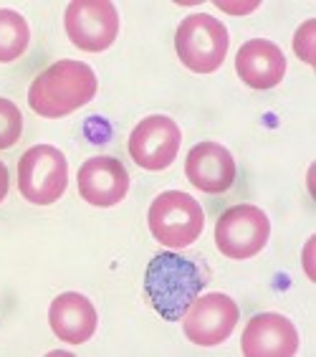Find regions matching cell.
Wrapping results in <instances>:
<instances>
[{
  "mask_svg": "<svg viewBox=\"0 0 316 357\" xmlns=\"http://www.w3.org/2000/svg\"><path fill=\"white\" fill-rule=\"evenodd\" d=\"M8 190H10V175H8L6 162L0 160V203L8 198Z\"/></svg>",
  "mask_w": 316,
  "mask_h": 357,
  "instance_id": "d6986e66",
  "label": "cell"
},
{
  "mask_svg": "<svg viewBox=\"0 0 316 357\" xmlns=\"http://www.w3.org/2000/svg\"><path fill=\"white\" fill-rule=\"evenodd\" d=\"M49 324L61 342L84 344L97 332L99 317L89 296L79 294V291H63L51 302Z\"/></svg>",
  "mask_w": 316,
  "mask_h": 357,
  "instance_id": "5bb4252c",
  "label": "cell"
},
{
  "mask_svg": "<svg viewBox=\"0 0 316 357\" xmlns=\"http://www.w3.org/2000/svg\"><path fill=\"white\" fill-rule=\"evenodd\" d=\"M76 185L89 206L97 208H111L122 203L129 192V172L122 165V160L102 155L91 158L79 167Z\"/></svg>",
  "mask_w": 316,
  "mask_h": 357,
  "instance_id": "30bf717a",
  "label": "cell"
},
{
  "mask_svg": "<svg viewBox=\"0 0 316 357\" xmlns=\"http://www.w3.org/2000/svg\"><path fill=\"white\" fill-rule=\"evenodd\" d=\"M71 43L89 54H102L119 36V13L109 0H74L63 13Z\"/></svg>",
  "mask_w": 316,
  "mask_h": 357,
  "instance_id": "52a82bcc",
  "label": "cell"
},
{
  "mask_svg": "<svg viewBox=\"0 0 316 357\" xmlns=\"http://www.w3.org/2000/svg\"><path fill=\"white\" fill-rule=\"evenodd\" d=\"M182 144L177 122L165 114H150L132 130L127 150L142 170H165L175 162Z\"/></svg>",
  "mask_w": 316,
  "mask_h": 357,
  "instance_id": "9c48e42d",
  "label": "cell"
},
{
  "mask_svg": "<svg viewBox=\"0 0 316 357\" xmlns=\"http://www.w3.org/2000/svg\"><path fill=\"white\" fill-rule=\"evenodd\" d=\"M23 135V114L15 102L0 96V150H10Z\"/></svg>",
  "mask_w": 316,
  "mask_h": 357,
  "instance_id": "2e32d148",
  "label": "cell"
},
{
  "mask_svg": "<svg viewBox=\"0 0 316 357\" xmlns=\"http://www.w3.org/2000/svg\"><path fill=\"white\" fill-rule=\"evenodd\" d=\"M271 238V220L258 206L241 203L228 208L215 223V246L233 261H246L261 254Z\"/></svg>",
  "mask_w": 316,
  "mask_h": 357,
  "instance_id": "8992f818",
  "label": "cell"
},
{
  "mask_svg": "<svg viewBox=\"0 0 316 357\" xmlns=\"http://www.w3.org/2000/svg\"><path fill=\"white\" fill-rule=\"evenodd\" d=\"M241 319L238 304L228 294L198 296L190 310L182 314V332L198 347H215L233 335L235 324Z\"/></svg>",
  "mask_w": 316,
  "mask_h": 357,
  "instance_id": "ba28073f",
  "label": "cell"
},
{
  "mask_svg": "<svg viewBox=\"0 0 316 357\" xmlns=\"http://www.w3.org/2000/svg\"><path fill=\"white\" fill-rule=\"evenodd\" d=\"M235 74L251 89H274L286 76V56L268 38H251L235 54Z\"/></svg>",
  "mask_w": 316,
  "mask_h": 357,
  "instance_id": "4fadbf2b",
  "label": "cell"
},
{
  "mask_svg": "<svg viewBox=\"0 0 316 357\" xmlns=\"http://www.w3.org/2000/svg\"><path fill=\"white\" fill-rule=\"evenodd\" d=\"M31 46V26L21 13L0 8V63L18 61Z\"/></svg>",
  "mask_w": 316,
  "mask_h": 357,
  "instance_id": "9a60e30c",
  "label": "cell"
},
{
  "mask_svg": "<svg viewBox=\"0 0 316 357\" xmlns=\"http://www.w3.org/2000/svg\"><path fill=\"white\" fill-rule=\"evenodd\" d=\"M314 31L316 23L306 21L299 26V31L294 36V51L303 63H314Z\"/></svg>",
  "mask_w": 316,
  "mask_h": 357,
  "instance_id": "e0dca14e",
  "label": "cell"
},
{
  "mask_svg": "<svg viewBox=\"0 0 316 357\" xmlns=\"http://www.w3.org/2000/svg\"><path fill=\"white\" fill-rule=\"evenodd\" d=\"M207 268L195 259L175 251H162L150 261L145 271V294L152 310L167 322H180L190 304L207 287Z\"/></svg>",
  "mask_w": 316,
  "mask_h": 357,
  "instance_id": "6da1fadb",
  "label": "cell"
},
{
  "mask_svg": "<svg viewBox=\"0 0 316 357\" xmlns=\"http://www.w3.org/2000/svg\"><path fill=\"white\" fill-rule=\"evenodd\" d=\"M147 226L157 243L167 248H187L205 228V211L190 192L165 190L152 200Z\"/></svg>",
  "mask_w": 316,
  "mask_h": 357,
  "instance_id": "3957f363",
  "label": "cell"
},
{
  "mask_svg": "<svg viewBox=\"0 0 316 357\" xmlns=\"http://www.w3.org/2000/svg\"><path fill=\"white\" fill-rule=\"evenodd\" d=\"M261 6L258 0H253V3H218L220 10H226V13L230 15H246V13H253L255 8Z\"/></svg>",
  "mask_w": 316,
  "mask_h": 357,
  "instance_id": "ac0fdd59",
  "label": "cell"
},
{
  "mask_svg": "<svg viewBox=\"0 0 316 357\" xmlns=\"http://www.w3.org/2000/svg\"><path fill=\"white\" fill-rule=\"evenodd\" d=\"M246 357H291L299 352V332L289 317L261 312L251 317L241 337Z\"/></svg>",
  "mask_w": 316,
  "mask_h": 357,
  "instance_id": "8fae6325",
  "label": "cell"
},
{
  "mask_svg": "<svg viewBox=\"0 0 316 357\" xmlns=\"http://www.w3.org/2000/svg\"><path fill=\"white\" fill-rule=\"evenodd\" d=\"M69 188V160L54 144H33L18 160V190L33 206H54Z\"/></svg>",
  "mask_w": 316,
  "mask_h": 357,
  "instance_id": "5b68a950",
  "label": "cell"
},
{
  "mask_svg": "<svg viewBox=\"0 0 316 357\" xmlns=\"http://www.w3.org/2000/svg\"><path fill=\"white\" fill-rule=\"evenodd\" d=\"M230 46V36L223 21L207 13L182 18L175 33V51L182 66L195 74H213L223 66Z\"/></svg>",
  "mask_w": 316,
  "mask_h": 357,
  "instance_id": "277c9868",
  "label": "cell"
},
{
  "mask_svg": "<svg viewBox=\"0 0 316 357\" xmlns=\"http://www.w3.org/2000/svg\"><path fill=\"white\" fill-rule=\"evenodd\" d=\"M185 175L198 190L207 195H220L233 188L238 167L228 147L218 142H200L187 152Z\"/></svg>",
  "mask_w": 316,
  "mask_h": 357,
  "instance_id": "7c38bea8",
  "label": "cell"
},
{
  "mask_svg": "<svg viewBox=\"0 0 316 357\" xmlns=\"http://www.w3.org/2000/svg\"><path fill=\"white\" fill-rule=\"evenodd\" d=\"M99 79L89 63L63 59L35 76L28 89V104L38 117L61 119L81 109L97 96Z\"/></svg>",
  "mask_w": 316,
  "mask_h": 357,
  "instance_id": "7a4b0ae2",
  "label": "cell"
}]
</instances>
